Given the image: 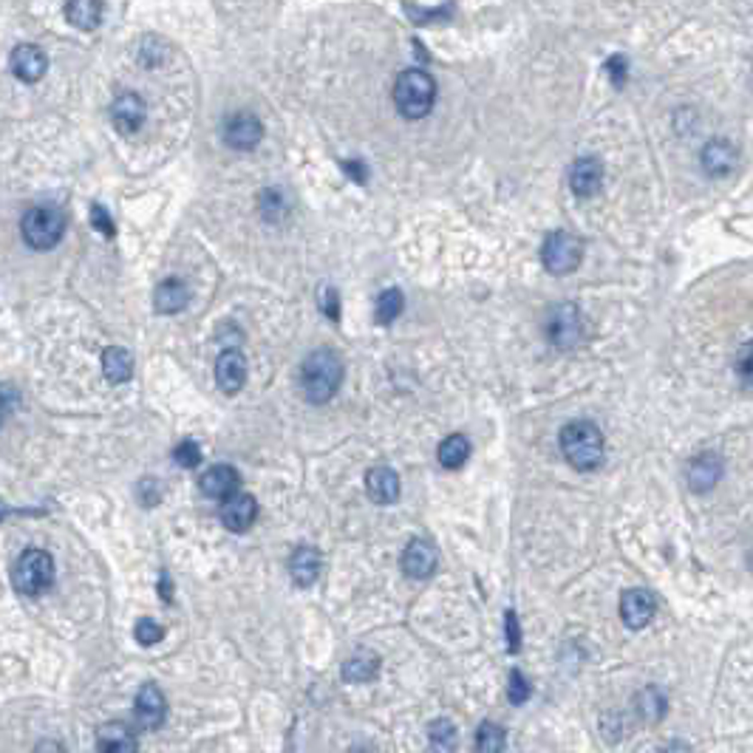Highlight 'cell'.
<instances>
[{"mask_svg":"<svg viewBox=\"0 0 753 753\" xmlns=\"http://www.w3.org/2000/svg\"><path fill=\"white\" fill-rule=\"evenodd\" d=\"M343 382V360L332 349L312 352L300 365V391L312 405L329 402Z\"/></svg>","mask_w":753,"mask_h":753,"instance_id":"cell-1","label":"cell"},{"mask_svg":"<svg viewBox=\"0 0 753 753\" xmlns=\"http://www.w3.org/2000/svg\"><path fill=\"white\" fill-rule=\"evenodd\" d=\"M561 451L575 471H595L603 459V434L595 422H569L561 431Z\"/></svg>","mask_w":753,"mask_h":753,"instance_id":"cell-2","label":"cell"},{"mask_svg":"<svg viewBox=\"0 0 753 753\" xmlns=\"http://www.w3.org/2000/svg\"><path fill=\"white\" fill-rule=\"evenodd\" d=\"M436 99V83L431 74L419 69L402 71L394 83V103L405 119H422L428 116Z\"/></svg>","mask_w":753,"mask_h":753,"instance_id":"cell-3","label":"cell"},{"mask_svg":"<svg viewBox=\"0 0 753 753\" xmlns=\"http://www.w3.org/2000/svg\"><path fill=\"white\" fill-rule=\"evenodd\" d=\"M12 583L20 595H29V598L43 595L54 583V558L46 553V549H26V553L14 561Z\"/></svg>","mask_w":753,"mask_h":753,"instance_id":"cell-4","label":"cell"},{"mask_svg":"<svg viewBox=\"0 0 753 753\" xmlns=\"http://www.w3.org/2000/svg\"><path fill=\"white\" fill-rule=\"evenodd\" d=\"M20 230H23V238L32 250L37 253H46L54 250L60 241L66 235V216L63 210H57L51 205L43 207H32L23 216V224H20Z\"/></svg>","mask_w":753,"mask_h":753,"instance_id":"cell-5","label":"cell"},{"mask_svg":"<svg viewBox=\"0 0 753 753\" xmlns=\"http://www.w3.org/2000/svg\"><path fill=\"white\" fill-rule=\"evenodd\" d=\"M581 255H583L581 241L575 235L564 233V230L549 235L544 241V250H541L544 267H546V272H553V275H569L581 263Z\"/></svg>","mask_w":753,"mask_h":753,"instance_id":"cell-6","label":"cell"},{"mask_svg":"<svg viewBox=\"0 0 753 753\" xmlns=\"http://www.w3.org/2000/svg\"><path fill=\"white\" fill-rule=\"evenodd\" d=\"M546 337L564 352L575 349L581 340V312L573 307V303H561V307L553 309L549 323H546Z\"/></svg>","mask_w":753,"mask_h":753,"instance_id":"cell-7","label":"cell"},{"mask_svg":"<svg viewBox=\"0 0 753 753\" xmlns=\"http://www.w3.org/2000/svg\"><path fill=\"white\" fill-rule=\"evenodd\" d=\"M261 133H263L261 119L250 111L233 114L227 122H224V142L235 151H253L261 142Z\"/></svg>","mask_w":753,"mask_h":753,"instance_id":"cell-8","label":"cell"},{"mask_svg":"<svg viewBox=\"0 0 753 753\" xmlns=\"http://www.w3.org/2000/svg\"><path fill=\"white\" fill-rule=\"evenodd\" d=\"M258 519V504L250 493H233L224 499L221 504V524L227 527L230 533H243L250 530L253 521Z\"/></svg>","mask_w":753,"mask_h":753,"instance_id":"cell-9","label":"cell"},{"mask_svg":"<svg viewBox=\"0 0 753 753\" xmlns=\"http://www.w3.org/2000/svg\"><path fill=\"white\" fill-rule=\"evenodd\" d=\"M133 711H136V720H139L142 728L156 730V728H161V722H165V717H168V700L153 683H148V685L139 688Z\"/></svg>","mask_w":753,"mask_h":753,"instance_id":"cell-10","label":"cell"},{"mask_svg":"<svg viewBox=\"0 0 753 753\" xmlns=\"http://www.w3.org/2000/svg\"><path fill=\"white\" fill-rule=\"evenodd\" d=\"M9 66H12V74L20 79V83H37V79H43V74L49 69V57L43 54V49L23 43V46H17L12 51Z\"/></svg>","mask_w":753,"mask_h":753,"instance_id":"cell-11","label":"cell"},{"mask_svg":"<svg viewBox=\"0 0 753 753\" xmlns=\"http://www.w3.org/2000/svg\"><path fill=\"white\" fill-rule=\"evenodd\" d=\"M216 382L224 394H238L247 382V360L238 349L221 352L216 360Z\"/></svg>","mask_w":753,"mask_h":753,"instance_id":"cell-12","label":"cell"},{"mask_svg":"<svg viewBox=\"0 0 753 753\" xmlns=\"http://www.w3.org/2000/svg\"><path fill=\"white\" fill-rule=\"evenodd\" d=\"M402 573L417 581L431 578L436 573V549L425 538L409 541V546H405V553H402Z\"/></svg>","mask_w":753,"mask_h":753,"instance_id":"cell-13","label":"cell"},{"mask_svg":"<svg viewBox=\"0 0 753 753\" xmlns=\"http://www.w3.org/2000/svg\"><path fill=\"white\" fill-rule=\"evenodd\" d=\"M603 181V165L598 156H581L573 168H569V188H573L575 196L589 198L601 190Z\"/></svg>","mask_w":753,"mask_h":753,"instance_id":"cell-14","label":"cell"},{"mask_svg":"<svg viewBox=\"0 0 753 753\" xmlns=\"http://www.w3.org/2000/svg\"><path fill=\"white\" fill-rule=\"evenodd\" d=\"M655 595L648 589H629L620 598V618L629 629H643L651 618H655Z\"/></svg>","mask_w":753,"mask_h":753,"instance_id":"cell-15","label":"cell"},{"mask_svg":"<svg viewBox=\"0 0 753 753\" xmlns=\"http://www.w3.org/2000/svg\"><path fill=\"white\" fill-rule=\"evenodd\" d=\"M111 119L119 133H125V136L136 133L142 128V122H145V103H142V96L119 94L111 106Z\"/></svg>","mask_w":753,"mask_h":753,"instance_id":"cell-16","label":"cell"},{"mask_svg":"<svg viewBox=\"0 0 753 753\" xmlns=\"http://www.w3.org/2000/svg\"><path fill=\"white\" fill-rule=\"evenodd\" d=\"M685 476H688L691 491H694V493H708L711 487L720 482V476H722V459L717 454H700V456L691 459Z\"/></svg>","mask_w":753,"mask_h":753,"instance_id":"cell-17","label":"cell"},{"mask_svg":"<svg viewBox=\"0 0 753 753\" xmlns=\"http://www.w3.org/2000/svg\"><path fill=\"white\" fill-rule=\"evenodd\" d=\"M238 471L230 464H213L210 471H205V476L198 479L201 493L210 499H227L238 491Z\"/></svg>","mask_w":753,"mask_h":753,"instance_id":"cell-18","label":"cell"},{"mask_svg":"<svg viewBox=\"0 0 753 753\" xmlns=\"http://www.w3.org/2000/svg\"><path fill=\"white\" fill-rule=\"evenodd\" d=\"M96 753H136V737L125 722H106L96 730Z\"/></svg>","mask_w":753,"mask_h":753,"instance_id":"cell-19","label":"cell"},{"mask_svg":"<svg viewBox=\"0 0 753 753\" xmlns=\"http://www.w3.org/2000/svg\"><path fill=\"white\" fill-rule=\"evenodd\" d=\"M365 491H369L372 501L377 504H391L399 496V476L391 471V467H372L369 473H365Z\"/></svg>","mask_w":753,"mask_h":753,"instance_id":"cell-20","label":"cell"},{"mask_svg":"<svg viewBox=\"0 0 753 753\" xmlns=\"http://www.w3.org/2000/svg\"><path fill=\"white\" fill-rule=\"evenodd\" d=\"M734 168H737V151L730 148L728 142H722V139L708 142L705 151H702V170L708 176L725 179Z\"/></svg>","mask_w":753,"mask_h":753,"instance_id":"cell-21","label":"cell"},{"mask_svg":"<svg viewBox=\"0 0 753 753\" xmlns=\"http://www.w3.org/2000/svg\"><path fill=\"white\" fill-rule=\"evenodd\" d=\"M323 558L315 546H298L289 558V575L298 586H312L320 575Z\"/></svg>","mask_w":753,"mask_h":753,"instance_id":"cell-22","label":"cell"},{"mask_svg":"<svg viewBox=\"0 0 753 753\" xmlns=\"http://www.w3.org/2000/svg\"><path fill=\"white\" fill-rule=\"evenodd\" d=\"M188 300H190V292H188L185 283H181L179 278H168L156 287L153 307H156L159 315H176V312H181L188 307Z\"/></svg>","mask_w":753,"mask_h":753,"instance_id":"cell-23","label":"cell"},{"mask_svg":"<svg viewBox=\"0 0 753 753\" xmlns=\"http://www.w3.org/2000/svg\"><path fill=\"white\" fill-rule=\"evenodd\" d=\"M380 671V657L369 648H357L354 655L343 663V680L349 683H369L377 677Z\"/></svg>","mask_w":753,"mask_h":753,"instance_id":"cell-24","label":"cell"},{"mask_svg":"<svg viewBox=\"0 0 753 753\" xmlns=\"http://www.w3.org/2000/svg\"><path fill=\"white\" fill-rule=\"evenodd\" d=\"M103 374L108 382L119 385L128 382L133 377V357L128 349H119V345H111V349L103 352Z\"/></svg>","mask_w":753,"mask_h":753,"instance_id":"cell-25","label":"cell"},{"mask_svg":"<svg viewBox=\"0 0 753 753\" xmlns=\"http://www.w3.org/2000/svg\"><path fill=\"white\" fill-rule=\"evenodd\" d=\"M66 17L71 20V26L91 32L99 26V20H103V4H99V0H69Z\"/></svg>","mask_w":753,"mask_h":753,"instance_id":"cell-26","label":"cell"},{"mask_svg":"<svg viewBox=\"0 0 753 753\" xmlns=\"http://www.w3.org/2000/svg\"><path fill=\"white\" fill-rule=\"evenodd\" d=\"M635 705H638V714L646 720V722H660L666 717V708H668V700L666 694L657 688V685H646L640 694L635 697Z\"/></svg>","mask_w":753,"mask_h":753,"instance_id":"cell-27","label":"cell"},{"mask_svg":"<svg viewBox=\"0 0 753 753\" xmlns=\"http://www.w3.org/2000/svg\"><path fill=\"white\" fill-rule=\"evenodd\" d=\"M439 464L447 467V471H456V467H462L467 462V456H471V442H467L462 434H454V436H447L442 445H439Z\"/></svg>","mask_w":753,"mask_h":753,"instance_id":"cell-28","label":"cell"},{"mask_svg":"<svg viewBox=\"0 0 753 753\" xmlns=\"http://www.w3.org/2000/svg\"><path fill=\"white\" fill-rule=\"evenodd\" d=\"M456 725L451 720H434L428 728V742L434 748V753H454L456 750Z\"/></svg>","mask_w":753,"mask_h":753,"instance_id":"cell-29","label":"cell"},{"mask_svg":"<svg viewBox=\"0 0 753 753\" xmlns=\"http://www.w3.org/2000/svg\"><path fill=\"white\" fill-rule=\"evenodd\" d=\"M507 745V730L499 722H482L476 730V750L479 753H501Z\"/></svg>","mask_w":753,"mask_h":753,"instance_id":"cell-30","label":"cell"},{"mask_svg":"<svg viewBox=\"0 0 753 753\" xmlns=\"http://www.w3.org/2000/svg\"><path fill=\"white\" fill-rule=\"evenodd\" d=\"M402 307H405V300H402V292H399V289H385V292H380V298H377V309H374L377 323H380V326H389V323H394V320H397V315L402 312Z\"/></svg>","mask_w":753,"mask_h":753,"instance_id":"cell-31","label":"cell"},{"mask_svg":"<svg viewBox=\"0 0 753 753\" xmlns=\"http://www.w3.org/2000/svg\"><path fill=\"white\" fill-rule=\"evenodd\" d=\"M133 635H136V640L142 643V646H153V643H159L161 638H165V629H161L156 620H151V618H142L139 623H136V629H133Z\"/></svg>","mask_w":753,"mask_h":753,"instance_id":"cell-32","label":"cell"},{"mask_svg":"<svg viewBox=\"0 0 753 753\" xmlns=\"http://www.w3.org/2000/svg\"><path fill=\"white\" fill-rule=\"evenodd\" d=\"M507 697H510V702L521 705L530 700V683H527V677L521 675L519 668L510 671V683H507Z\"/></svg>","mask_w":753,"mask_h":753,"instance_id":"cell-33","label":"cell"},{"mask_svg":"<svg viewBox=\"0 0 753 753\" xmlns=\"http://www.w3.org/2000/svg\"><path fill=\"white\" fill-rule=\"evenodd\" d=\"M173 459H176L179 467H196V464L201 462V447H198L193 439H185V442L176 445Z\"/></svg>","mask_w":753,"mask_h":753,"instance_id":"cell-34","label":"cell"},{"mask_svg":"<svg viewBox=\"0 0 753 753\" xmlns=\"http://www.w3.org/2000/svg\"><path fill=\"white\" fill-rule=\"evenodd\" d=\"M504 635H507V648H510V651L521 648V626H519L516 612H507L504 615Z\"/></svg>","mask_w":753,"mask_h":753,"instance_id":"cell-35","label":"cell"},{"mask_svg":"<svg viewBox=\"0 0 753 753\" xmlns=\"http://www.w3.org/2000/svg\"><path fill=\"white\" fill-rule=\"evenodd\" d=\"M317 300H320V309L329 315L332 320H340V300H337V292L332 289V287H323L320 289V295H317Z\"/></svg>","mask_w":753,"mask_h":753,"instance_id":"cell-36","label":"cell"},{"mask_svg":"<svg viewBox=\"0 0 753 753\" xmlns=\"http://www.w3.org/2000/svg\"><path fill=\"white\" fill-rule=\"evenodd\" d=\"M139 499H142V504L145 507H153V504H159V499H161V491H159V482L156 479H142L139 482Z\"/></svg>","mask_w":753,"mask_h":753,"instance_id":"cell-37","label":"cell"},{"mask_svg":"<svg viewBox=\"0 0 753 753\" xmlns=\"http://www.w3.org/2000/svg\"><path fill=\"white\" fill-rule=\"evenodd\" d=\"M91 224H94V227H96L99 233H103V235H108V238L114 235V221H111V216H108V210H106L103 205H94V207H91Z\"/></svg>","mask_w":753,"mask_h":753,"instance_id":"cell-38","label":"cell"},{"mask_svg":"<svg viewBox=\"0 0 753 753\" xmlns=\"http://www.w3.org/2000/svg\"><path fill=\"white\" fill-rule=\"evenodd\" d=\"M34 753H69V750H66L63 745H60L57 739H43V742H40V745L34 748Z\"/></svg>","mask_w":753,"mask_h":753,"instance_id":"cell-39","label":"cell"},{"mask_svg":"<svg viewBox=\"0 0 753 753\" xmlns=\"http://www.w3.org/2000/svg\"><path fill=\"white\" fill-rule=\"evenodd\" d=\"M657 753H691V748L685 742L675 739V742H666L663 748H657Z\"/></svg>","mask_w":753,"mask_h":753,"instance_id":"cell-40","label":"cell"},{"mask_svg":"<svg viewBox=\"0 0 753 753\" xmlns=\"http://www.w3.org/2000/svg\"><path fill=\"white\" fill-rule=\"evenodd\" d=\"M739 372L745 380H750V345H745L742 349V357H739Z\"/></svg>","mask_w":753,"mask_h":753,"instance_id":"cell-41","label":"cell"},{"mask_svg":"<svg viewBox=\"0 0 753 753\" xmlns=\"http://www.w3.org/2000/svg\"><path fill=\"white\" fill-rule=\"evenodd\" d=\"M345 170H352V173L357 176V181H363V179H365V170H363L360 161H352V165H345Z\"/></svg>","mask_w":753,"mask_h":753,"instance_id":"cell-42","label":"cell"},{"mask_svg":"<svg viewBox=\"0 0 753 753\" xmlns=\"http://www.w3.org/2000/svg\"><path fill=\"white\" fill-rule=\"evenodd\" d=\"M6 411H9V405L0 399V425H4V417H6Z\"/></svg>","mask_w":753,"mask_h":753,"instance_id":"cell-43","label":"cell"},{"mask_svg":"<svg viewBox=\"0 0 753 753\" xmlns=\"http://www.w3.org/2000/svg\"><path fill=\"white\" fill-rule=\"evenodd\" d=\"M349 753H374V748H363V745H360V748H352Z\"/></svg>","mask_w":753,"mask_h":753,"instance_id":"cell-44","label":"cell"}]
</instances>
